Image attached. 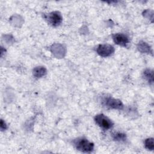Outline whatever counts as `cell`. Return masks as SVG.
Masks as SVG:
<instances>
[{
    "label": "cell",
    "mask_w": 154,
    "mask_h": 154,
    "mask_svg": "<svg viewBox=\"0 0 154 154\" xmlns=\"http://www.w3.org/2000/svg\"><path fill=\"white\" fill-rule=\"evenodd\" d=\"M76 148L82 152L89 153L93 150L94 144L85 138L77 139L75 141Z\"/></svg>",
    "instance_id": "6da1fadb"
},
{
    "label": "cell",
    "mask_w": 154,
    "mask_h": 154,
    "mask_svg": "<svg viewBox=\"0 0 154 154\" xmlns=\"http://www.w3.org/2000/svg\"><path fill=\"white\" fill-rule=\"evenodd\" d=\"M94 120L96 123L99 126L105 129H108L111 128L113 125V123L111 120H109L107 117L102 114L96 116Z\"/></svg>",
    "instance_id": "7a4b0ae2"
},
{
    "label": "cell",
    "mask_w": 154,
    "mask_h": 154,
    "mask_svg": "<svg viewBox=\"0 0 154 154\" xmlns=\"http://www.w3.org/2000/svg\"><path fill=\"white\" fill-rule=\"evenodd\" d=\"M114 52V48L112 46L108 44L100 45L97 48V52L102 57H106L111 55Z\"/></svg>",
    "instance_id": "3957f363"
},
{
    "label": "cell",
    "mask_w": 154,
    "mask_h": 154,
    "mask_svg": "<svg viewBox=\"0 0 154 154\" xmlns=\"http://www.w3.org/2000/svg\"><path fill=\"white\" fill-rule=\"evenodd\" d=\"M103 101L105 105L110 108L121 109L123 106L122 102L119 99H116L112 97H106Z\"/></svg>",
    "instance_id": "277c9868"
},
{
    "label": "cell",
    "mask_w": 154,
    "mask_h": 154,
    "mask_svg": "<svg viewBox=\"0 0 154 154\" xmlns=\"http://www.w3.org/2000/svg\"><path fill=\"white\" fill-rule=\"evenodd\" d=\"M49 22L53 26H58L62 22V16L60 13L55 11L49 13L48 16Z\"/></svg>",
    "instance_id": "5b68a950"
},
{
    "label": "cell",
    "mask_w": 154,
    "mask_h": 154,
    "mask_svg": "<svg viewBox=\"0 0 154 154\" xmlns=\"http://www.w3.org/2000/svg\"><path fill=\"white\" fill-rule=\"evenodd\" d=\"M112 38L114 42L119 45L122 46H126L128 43L129 42L128 37L122 33H117L115 34L112 36Z\"/></svg>",
    "instance_id": "8992f818"
},
{
    "label": "cell",
    "mask_w": 154,
    "mask_h": 154,
    "mask_svg": "<svg viewBox=\"0 0 154 154\" xmlns=\"http://www.w3.org/2000/svg\"><path fill=\"white\" fill-rule=\"evenodd\" d=\"M46 73V69L44 67H37L33 70V75L36 78H41Z\"/></svg>",
    "instance_id": "52a82bcc"
},
{
    "label": "cell",
    "mask_w": 154,
    "mask_h": 154,
    "mask_svg": "<svg viewBox=\"0 0 154 154\" xmlns=\"http://www.w3.org/2000/svg\"><path fill=\"white\" fill-rule=\"evenodd\" d=\"M138 48L140 51L145 53H150V46L145 42H140L138 45Z\"/></svg>",
    "instance_id": "ba28073f"
},
{
    "label": "cell",
    "mask_w": 154,
    "mask_h": 154,
    "mask_svg": "<svg viewBox=\"0 0 154 154\" xmlns=\"http://www.w3.org/2000/svg\"><path fill=\"white\" fill-rule=\"evenodd\" d=\"M144 75L146 78V79H147V81L151 83L153 82V72L152 70L150 69H147L144 72Z\"/></svg>",
    "instance_id": "9c48e42d"
},
{
    "label": "cell",
    "mask_w": 154,
    "mask_h": 154,
    "mask_svg": "<svg viewBox=\"0 0 154 154\" xmlns=\"http://www.w3.org/2000/svg\"><path fill=\"white\" fill-rule=\"evenodd\" d=\"M144 144H145L146 148H147L148 150H153V147H154L153 138H150L146 139L144 141Z\"/></svg>",
    "instance_id": "30bf717a"
},
{
    "label": "cell",
    "mask_w": 154,
    "mask_h": 154,
    "mask_svg": "<svg viewBox=\"0 0 154 154\" xmlns=\"http://www.w3.org/2000/svg\"><path fill=\"white\" fill-rule=\"evenodd\" d=\"M112 136L114 139L117 141H123L126 139V135L120 132H116Z\"/></svg>",
    "instance_id": "8fae6325"
},
{
    "label": "cell",
    "mask_w": 154,
    "mask_h": 154,
    "mask_svg": "<svg viewBox=\"0 0 154 154\" xmlns=\"http://www.w3.org/2000/svg\"><path fill=\"white\" fill-rule=\"evenodd\" d=\"M0 126H1V129L2 131L5 130V129H7V125L5 123V122H4V120H2V119L1 120V125H0Z\"/></svg>",
    "instance_id": "7c38bea8"
}]
</instances>
